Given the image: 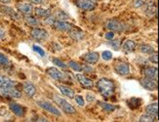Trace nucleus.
Segmentation results:
<instances>
[{
	"mask_svg": "<svg viewBox=\"0 0 159 122\" xmlns=\"http://www.w3.org/2000/svg\"><path fill=\"white\" fill-rule=\"evenodd\" d=\"M17 83L14 80L5 77V76H1L0 75V88L4 87V86H16Z\"/></svg>",
	"mask_w": 159,
	"mask_h": 122,
	"instance_id": "24",
	"label": "nucleus"
},
{
	"mask_svg": "<svg viewBox=\"0 0 159 122\" xmlns=\"http://www.w3.org/2000/svg\"><path fill=\"white\" fill-rule=\"evenodd\" d=\"M30 1L32 4H35V5H45L48 3L47 0H30Z\"/></svg>",
	"mask_w": 159,
	"mask_h": 122,
	"instance_id": "40",
	"label": "nucleus"
},
{
	"mask_svg": "<svg viewBox=\"0 0 159 122\" xmlns=\"http://www.w3.org/2000/svg\"><path fill=\"white\" fill-rule=\"evenodd\" d=\"M9 107H10L11 111L15 115H17L18 117H23L25 113V108L23 106H20L17 103H11L9 105Z\"/></svg>",
	"mask_w": 159,
	"mask_h": 122,
	"instance_id": "13",
	"label": "nucleus"
},
{
	"mask_svg": "<svg viewBox=\"0 0 159 122\" xmlns=\"http://www.w3.org/2000/svg\"><path fill=\"white\" fill-rule=\"evenodd\" d=\"M75 77L78 80V82L84 87V88H87V89H90V88H93L94 86V82L92 79L88 78L87 76L83 75V74H80V73H77L75 74Z\"/></svg>",
	"mask_w": 159,
	"mask_h": 122,
	"instance_id": "12",
	"label": "nucleus"
},
{
	"mask_svg": "<svg viewBox=\"0 0 159 122\" xmlns=\"http://www.w3.org/2000/svg\"><path fill=\"white\" fill-rule=\"evenodd\" d=\"M75 5L85 11H91L96 8V3L93 0H75Z\"/></svg>",
	"mask_w": 159,
	"mask_h": 122,
	"instance_id": "8",
	"label": "nucleus"
},
{
	"mask_svg": "<svg viewBox=\"0 0 159 122\" xmlns=\"http://www.w3.org/2000/svg\"><path fill=\"white\" fill-rule=\"evenodd\" d=\"M36 104L38 105V106H40L41 108H42V110L50 112V113H52L54 115H56V116H58V117L61 115V112L60 111L59 108L55 106L53 104L49 103V102H47V101H37Z\"/></svg>",
	"mask_w": 159,
	"mask_h": 122,
	"instance_id": "4",
	"label": "nucleus"
},
{
	"mask_svg": "<svg viewBox=\"0 0 159 122\" xmlns=\"http://www.w3.org/2000/svg\"><path fill=\"white\" fill-rule=\"evenodd\" d=\"M58 88H59V90L61 91V93L63 95H65V96L70 98V99L74 98L75 93L70 87L66 86V85H58Z\"/></svg>",
	"mask_w": 159,
	"mask_h": 122,
	"instance_id": "21",
	"label": "nucleus"
},
{
	"mask_svg": "<svg viewBox=\"0 0 159 122\" xmlns=\"http://www.w3.org/2000/svg\"><path fill=\"white\" fill-rule=\"evenodd\" d=\"M46 73L51 78L55 80H59V81L65 80V77H66V74L64 72H61V70H59L58 69H56V67H48L46 70Z\"/></svg>",
	"mask_w": 159,
	"mask_h": 122,
	"instance_id": "9",
	"label": "nucleus"
},
{
	"mask_svg": "<svg viewBox=\"0 0 159 122\" xmlns=\"http://www.w3.org/2000/svg\"><path fill=\"white\" fill-rule=\"evenodd\" d=\"M53 99H54L55 103H56L66 113H67V114H75L76 113V110L74 108V106L71 104L68 103L67 101H66L65 99L60 97L59 95H54Z\"/></svg>",
	"mask_w": 159,
	"mask_h": 122,
	"instance_id": "2",
	"label": "nucleus"
},
{
	"mask_svg": "<svg viewBox=\"0 0 159 122\" xmlns=\"http://www.w3.org/2000/svg\"><path fill=\"white\" fill-rule=\"evenodd\" d=\"M17 9L20 13H22V14H24L25 16L31 15L33 12V7L30 3H18Z\"/></svg>",
	"mask_w": 159,
	"mask_h": 122,
	"instance_id": "16",
	"label": "nucleus"
},
{
	"mask_svg": "<svg viewBox=\"0 0 159 122\" xmlns=\"http://www.w3.org/2000/svg\"><path fill=\"white\" fill-rule=\"evenodd\" d=\"M122 49L126 53L134 52L136 49V43L133 41V40H126V41L122 44Z\"/></svg>",
	"mask_w": 159,
	"mask_h": 122,
	"instance_id": "23",
	"label": "nucleus"
},
{
	"mask_svg": "<svg viewBox=\"0 0 159 122\" xmlns=\"http://www.w3.org/2000/svg\"><path fill=\"white\" fill-rule=\"evenodd\" d=\"M140 83L141 85L144 88V89H147L148 91H155L157 90V81L154 80V79H151V78H148V77H143L140 80Z\"/></svg>",
	"mask_w": 159,
	"mask_h": 122,
	"instance_id": "7",
	"label": "nucleus"
},
{
	"mask_svg": "<svg viewBox=\"0 0 159 122\" xmlns=\"http://www.w3.org/2000/svg\"><path fill=\"white\" fill-rule=\"evenodd\" d=\"M86 99H87V101L89 102V103H91V102H94L96 100V97H95V95H93L91 93H88L86 95Z\"/></svg>",
	"mask_w": 159,
	"mask_h": 122,
	"instance_id": "42",
	"label": "nucleus"
},
{
	"mask_svg": "<svg viewBox=\"0 0 159 122\" xmlns=\"http://www.w3.org/2000/svg\"><path fill=\"white\" fill-rule=\"evenodd\" d=\"M98 105L102 108L106 112H112L116 110V106L113 105H110L107 103H105V102H98Z\"/></svg>",
	"mask_w": 159,
	"mask_h": 122,
	"instance_id": "28",
	"label": "nucleus"
},
{
	"mask_svg": "<svg viewBox=\"0 0 159 122\" xmlns=\"http://www.w3.org/2000/svg\"><path fill=\"white\" fill-rule=\"evenodd\" d=\"M0 19H1V14H0Z\"/></svg>",
	"mask_w": 159,
	"mask_h": 122,
	"instance_id": "46",
	"label": "nucleus"
},
{
	"mask_svg": "<svg viewBox=\"0 0 159 122\" xmlns=\"http://www.w3.org/2000/svg\"><path fill=\"white\" fill-rule=\"evenodd\" d=\"M54 26L55 29H57L59 31H70L72 28H73V25L71 24H68L65 21H55L52 25Z\"/></svg>",
	"mask_w": 159,
	"mask_h": 122,
	"instance_id": "10",
	"label": "nucleus"
},
{
	"mask_svg": "<svg viewBox=\"0 0 159 122\" xmlns=\"http://www.w3.org/2000/svg\"><path fill=\"white\" fill-rule=\"evenodd\" d=\"M75 97V101H76V103L77 105H79L80 106H83L85 104H84V99H83L82 96H80V95H76V96H74Z\"/></svg>",
	"mask_w": 159,
	"mask_h": 122,
	"instance_id": "38",
	"label": "nucleus"
},
{
	"mask_svg": "<svg viewBox=\"0 0 159 122\" xmlns=\"http://www.w3.org/2000/svg\"><path fill=\"white\" fill-rule=\"evenodd\" d=\"M148 61L152 63V64L157 65V63H158V55H157V53H152V55H151L148 58Z\"/></svg>",
	"mask_w": 159,
	"mask_h": 122,
	"instance_id": "37",
	"label": "nucleus"
},
{
	"mask_svg": "<svg viewBox=\"0 0 159 122\" xmlns=\"http://www.w3.org/2000/svg\"><path fill=\"white\" fill-rule=\"evenodd\" d=\"M143 73H144V75H146V77L154 79V80L157 81V76H158V70H157V67H154V66L147 67V69L143 70Z\"/></svg>",
	"mask_w": 159,
	"mask_h": 122,
	"instance_id": "20",
	"label": "nucleus"
},
{
	"mask_svg": "<svg viewBox=\"0 0 159 122\" xmlns=\"http://www.w3.org/2000/svg\"><path fill=\"white\" fill-rule=\"evenodd\" d=\"M0 10H1L2 13H4L5 15L10 17L13 20H20V16L19 15V13H17L16 11H14V9H12L11 7H8V6L0 5Z\"/></svg>",
	"mask_w": 159,
	"mask_h": 122,
	"instance_id": "14",
	"label": "nucleus"
},
{
	"mask_svg": "<svg viewBox=\"0 0 159 122\" xmlns=\"http://www.w3.org/2000/svg\"><path fill=\"white\" fill-rule=\"evenodd\" d=\"M34 14L38 18H47L48 16L51 15V11L49 9H45L42 7H36L33 9Z\"/></svg>",
	"mask_w": 159,
	"mask_h": 122,
	"instance_id": "22",
	"label": "nucleus"
},
{
	"mask_svg": "<svg viewBox=\"0 0 159 122\" xmlns=\"http://www.w3.org/2000/svg\"><path fill=\"white\" fill-rule=\"evenodd\" d=\"M128 106L130 108H132V110H136V108L140 107L141 105H142V100L141 99H138V98H131L129 101H128Z\"/></svg>",
	"mask_w": 159,
	"mask_h": 122,
	"instance_id": "25",
	"label": "nucleus"
},
{
	"mask_svg": "<svg viewBox=\"0 0 159 122\" xmlns=\"http://www.w3.org/2000/svg\"><path fill=\"white\" fill-rule=\"evenodd\" d=\"M146 111H147V113L151 114V115H154V116L157 117V115H158V106H157V103H153V104L148 105L147 106V108H146Z\"/></svg>",
	"mask_w": 159,
	"mask_h": 122,
	"instance_id": "27",
	"label": "nucleus"
},
{
	"mask_svg": "<svg viewBox=\"0 0 159 122\" xmlns=\"http://www.w3.org/2000/svg\"><path fill=\"white\" fill-rule=\"evenodd\" d=\"M0 96L13 99H20L22 97V92L18 90L16 86H4L0 88Z\"/></svg>",
	"mask_w": 159,
	"mask_h": 122,
	"instance_id": "3",
	"label": "nucleus"
},
{
	"mask_svg": "<svg viewBox=\"0 0 159 122\" xmlns=\"http://www.w3.org/2000/svg\"><path fill=\"white\" fill-rule=\"evenodd\" d=\"M102 58L105 61H110L112 59V53L110 51H103L102 53Z\"/></svg>",
	"mask_w": 159,
	"mask_h": 122,
	"instance_id": "34",
	"label": "nucleus"
},
{
	"mask_svg": "<svg viewBox=\"0 0 159 122\" xmlns=\"http://www.w3.org/2000/svg\"><path fill=\"white\" fill-rule=\"evenodd\" d=\"M114 35H115V32L114 31H107V33H106V35H105V37L107 39V40H111L113 37H114Z\"/></svg>",
	"mask_w": 159,
	"mask_h": 122,
	"instance_id": "41",
	"label": "nucleus"
},
{
	"mask_svg": "<svg viewBox=\"0 0 159 122\" xmlns=\"http://www.w3.org/2000/svg\"><path fill=\"white\" fill-rule=\"evenodd\" d=\"M25 23L27 25H31V26H37V25H40V21H39V20L36 19V18H34V17H32V16H30V15L25 16Z\"/></svg>",
	"mask_w": 159,
	"mask_h": 122,
	"instance_id": "29",
	"label": "nucleus"
},
{
	"mask_svg": "<svg viewBox=\"0 0 159 122\" xmlns=\"http://www.w3.org/2000/svg\"><path fill=\"white\" fill-rule=\"evenodd\" d=\"M99 59H100V55H99V53H97V52H89L82 56L83 61H85L86 63L91 64V65H95L98 63Z\"/></svg>",
	"mask_w": 159,
	"mask_h": 122,
	"instance_id": "11",
	"label": "nucleus"
},
{
	"mask_svg": "<svg viewBox=\"0 0 159 122\" xmlns=\"http://www.w3.org/2000/svg\"><path fill=\"white\" fill-rule=\"evenodd\" d=\"M157 119L156 116H154V115H151V114H148V113H146L142 115V116L140 117L139 121L140 122H153Z\"/></svg>",
	"mask_w": 159,
	"mask_h": 122,
	"instance_id": "30",
	"label": "nucleus"
},
{
	"mask_svg": "<svg viewBox=\"0 0 159 122\" xmlns=\"http://www.w3.org/2000/svg\"><path fill=\"white\" fill-rule=\"evenodd\" d=\"M67 66H70L71 70H73L74 71H76V72H80V71L83 70L82 66L78 63L75 62V61H70L68 64H67Z\"/></svg>",
	"mask_w": 159,
	"mask_h": 122,
	"instance_id": "31",
	"label": "nucleus"
},
{
	"mask_svg": "<svg viewBox=\"0 0 159 122\" xmlns=\"http://www.w3.org/2000/svg\"><path fill=\"white\" fill-rule=\"evenodd\" d=\"M106 28L109 30L111 31H114V32H120V31H123L125 30V26L124 25L120 22H118L117 20H109L106 23Z\"/></svg>",
	"mask_w": 159,
	"mask_h": 122,
	"instance_id": "5",
	"label": "nucleus"
},
{
	"mask_svg": "<svg viewBox=\"0 0 159 122\" xmlns=\"http://www.w3.org/2000/svg\"><path fill=\"white\" fill-rule=\"evenodd\" d=\"M115 71L122 76H127L130 74V67L126 63H119L115 66Z\"/></svg>",
	"mask_w": 159,
	"mask_h": 122,
	"instance_id": "15",
	"label": "nucleus"
},
{
	"mask_svg": "<svg viewBox=\"0 0 159 122\" xmlns=\"http://www.w3.org/2000/svg\"><path fill=\"white\" fill-rule=\"evenodd\" d=\"M52 62H53V64H55L56 66H58L59 67H61V69H64V70L67 69V66L63 62V61H61L58 58H53L52 59Z\"/></svg>",
	"mask_w": 159,
	"mask_h": 122,
	"instance_id": "33",
	"label": "nucleus"
},
{
	"mask_svg": "<svg viewBox=\"0 0 159 122\" xmlns=\"http://www.w3.org/2000/svg\"><path fill=\"white\" fill-rule=\"evenodd\" d=\"M144 13L148 16H153L154 14H156V4L153 1H148V2H144Z\"/></svg>",
	"mask_w": 159,
	"mask_h": 122,
	"instance_id": "17",
	"label": "nucleus"
},
{
	"mask_svg": "<svg viewBox=\"0 0 159 122\" xmlns=\"http://www.w3.org/2000/svg\"><path fill=\"white\" fill-rule=\"evenodd\" d=\"M97 88H98L99 93L105 98L110 97L115 91V85L113 81L105 77L99 79V81L97 82Z\"/></svg>",
	"mask_w": 159,
	"mask_h": 122,
	"instance_id": "1",
	"label": "nucleus"
},
{
	"mask_svg": "<svg viewBox=\"0 0 159 122\" xmlns=\"http://www.w3.org/2000/svg\"><path fill=\"white\" fill-rule=\"evenodd\" d=\"M0 2L1 3H4V4H8L11 2V0H0Z\"/></svg>",
	"mask_w": 159,
	"mask_h": 122,
	"instance_id": "45",
	"label": "nucleus"
},
{
	"mask_svg": "<svg viewBox=\"0 0 159 122\" xmlns=\"http://www.w3.org/2000/svg\"><path fill=\"white\" fill-rule=\"evenodd\" d=\"M139 49L143 54H152V53H154V48H153V47H151L149 45H146V44L141 45Z\"/></svg>",
	"mask_w": 159,
	"mask_h": 122,
	"instance_id": "32",
	"label": "nucleus"
},
{
	"mask_svg": "<svg viewBox=\"0 0 159 122\" xmlns=\"http://www.w3.org/2000/svg\"><path fill=\"white\" fill-rule=\"evenodd\" d=\"M54 18H55V20H57V21H65V22L70 19V17L68 16L66 12H64L63 10L57 11V13L55 14Z\"/></svg>",
	"mask_w": 159,
	"mask_h": 122,
	"instance_id": "26",
	"label": "nucleus"
},
{
	"mask_svg": "<svg viewBox=\"0 0 159 122\" xmlns=\"http://www.w3.org/2000/svg\"><path fill=\"white\" fill-rule=\"evenodd\" d=\"M31 37L34 38L35 40H38V41H42V40H46L48 37H49V33H48L47 30L43 29H39V28H34L31 29Z\"/></svg>",
	"mask_w": 159,
	"mask_h": 122,
	"instance_id": "6",
	"label": "nucleus"
},
{
	"mask_svg": "<svg viewBox=\"0 0 159 122\" xmlns=\"http://www.w3.org/2000/svg\"><path fill=\"white\" fill-rule=\"evenodd\" d=\"M32 48H33V50L35 51L36 53H38L40 56H42V57H43V56L45 55V52H44V51H43L42 49H41L39 46H36V45H34V46L32 47Z\"/></svg>",
	"mask_w": 159,
	"mask_h": 122,
	"instance_id": "39",
	"label": "nucleus"
},
{
	"mask_svg": "<svg viewBox=\"0 0 159 122\" xmlns=\"http://www.w3.org/2000/svg\"><path fill=\"white\" fill-rule=\"evenodd\" d=\"M143 4H144V1H143V0H136L135 1L136 7H142V6H143Z\"/></svg>",
	"mask_w": 159,
	"mask_h": 122,
	"instance_id": "43",
	"label": "nucleus"
},
{
	"mask_svg": "<svg viewBox=\"0 0 159 122\" xmlns=\"http://www.w3.org/2000/svg\"><path fill=\"white\" fill-rule=\"evenodd\" d=\"M70 36L74 39V40H76V41H80V40H82L83 38L85 37V32L84 31H82L81 29H71L70 30Z\"/></svg>",
	"mask_w": 159,
	"mask_h": 122,
	"instance_id": "18",
	"label": "nucleus"
},
{
	"mask_svg": "<svg viewBox=\"0 0 159 122\" xmlns=\"http://www.w3.org/2000/svg\"><path fill=\"white\" fill-rule=\"evenodd\" d=\"M23 89H24V92L29 97L32 98L34 95L36 94V88L34 86L32 83H30V82H25L24 83L23 85Z\"/></svg>",
	"mask_w": 159,
	"mask_h": 122,
	"instance_id": "19",
	"label": "nucleus"
},
{
	"mask_svg": "<svg viewBox=\"0 0 159 122\" xmlns=\"http://www.w3.org/2000/svg\"><path fill=\"white\" fill-rule=\"evenodd\" d=\"M6 37V32L3 29L0 28V40H3Z\"/></svg>",
	"mask_w": 159,
	"mask_h": 122,
	"instance_id": "44",
	"label": "nucleus"
},
{
	"mask_svg": "<svg viewBox=\"0 0 159 122\" xmlns=\"http://www.w3.org/2000/svg\"><path fill=\"white\" fill-rule=\"evenodd\" d=\"M9 64V59L2 53H0V66H7Z\"/></svg>",
	"mask_w": 159,
	"mask_h": 122,
	"instance_id": "35",
	"label": "nucleus"
},
{
	"mask_svg": "<svg viewBox=\"0 0 159 122\" xmlns=\"http://www.w3.org/2000/svg\"><path fill=\"white\" fill-rule=\"evenodd\" d=\"M93 1H97V0H93Z\"/></svg>",
	"mask_w": 159,
	"mask_h": 122,
	"instance_id": "47",
	"label": "nucleus"
},
{
	"mask_svg": "<svg viewBox=\"0 0 159 122\" xmlns=\"http://www.w3.org/2000/svg\"><path fill=\"white\" fill-rule=\"evenodd\" d=\"M109 45L111 46L113 49L118 50L120 48V40L119 39H116V40H113V41H110L109 42Z\"/></svg>",
	"mask_w": 159,
	"mask_h": 122,
	"instance_id": "36",
	"label": "nucleus"
}]
</instances>
